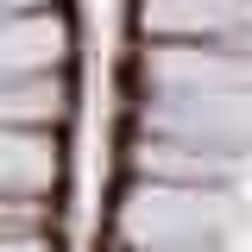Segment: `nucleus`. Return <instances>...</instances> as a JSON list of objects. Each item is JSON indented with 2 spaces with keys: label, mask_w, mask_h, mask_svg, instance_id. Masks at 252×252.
I'll return each instance as SVG.
<instances>
[{
  "label": "nucleus",
  "mask_w": 252,
  "mask_h": 252,
  "mask_svg": "<svg viewBox=\"0 0 252 252\" xmlns=\"http://www.w3.org/2000/svg\"><path fill=\"white\" fill-rule=\"evenodd\" d=\"M44 0H0V13H38Z\"/></svg>",
  "instance_id": "423d86ee"
},
{
  "label": "nucleus",
  "mask_w": 252,
  "mask_h": 252,
  "mask_svg": "<svg viewBox=\"0 0 252 252\" xmlns=\"http://www.w3.org/2000/svg\"><path fill=\"white\" fill-rule=\"evenodd\" d=\"M252 13V0H145V26L158 32H233L240 19Z\"/></svg>",
  "instance_id": "20e7f679"
},
{
  "label": "nucleus",
  "mask_w": 252,
  "mask_h": 252,
  "mask_svg": "<svg viewBox=\"0 0 252 252\" xmlns=\"http://www.w3.org/2000/svg\"><path fill=\"white\" fill-rule=\"evenodd\" d=\"M57 177V145L38 126H0V189H44Z\"/></svg>",
  "instance_id": "7ed1b4c3"
},
{
  "label": "nucleus",
  "mask_w": 252,
  "mask_h": 252,
  "mask_svg": "<svg viewBox=\"0 0 252 252\" xmlns=\"http://www.w3.org/2000/svg\"><path fill=\"white\" fill-rule=\"evenodd\" d=\"M63 114V82L51 69L32 76H0V126H44Z\"/></svg>",
  "instance_id": "39448f33"
},
{
  "label": "nucleus",
  "mask_w": 252,
  "mask_h": 252,
  "mask_svg": "<svg viewBox=\"0 0 252 252\" xmlns=\"http://www.w3.org/2000/svg\"><path fill=\"white\" fill-rule=\"evenodd\" d=\"M145 76L177 94H202V89H233L246 76V63L227 51H202V44H158L145 51Z\"/></svg>",
  "instance_id": "f03ea898"
},
{
  "label": "nucleus",
  "mask_w": 252,
  "mask_h": 252,
  "mask_svg": "<svg viewBox=\"0 0 252 252\" xmlns=\"http://www.w3.org/2000/svg\"><path fill=\"white\" fill-rule=\"evenodd\" d=\"M69 44V26H63L51 6L38 13H0V76H32V69H51Z\"/></svg>",
  "instance_id": "f257e3e1"
}]
</instances>
